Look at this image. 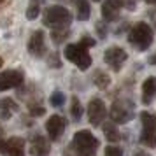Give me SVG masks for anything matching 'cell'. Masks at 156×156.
I'll return each mask as SVG.
<instances>
[{"label": "cell", "mask_w": 156, "mask_h": 156, "mask_svg": "<svg viewBox=\"0 0 156 156\" xmlns=\"http://www.w3.org/2000/svg\"><path fill=\"white\" fill-rule=\"evenodd\" d=\"M100 142L98 139L88 132V130H79L77 133L74 135L69 151H72V156H93L98 149Z\"/></svg>", "instance_id": "cell-1"}, {"label": "cell", "mask_w": 156, "mask_h": 156, "mask_svg": "<svg viewBox=\"0 0 156 156\" xmlns=\"http://www.w3.org/2000/svg\"><path fill=\"white\" fill-rule=\"evenodd\" d=\"M154 41V30L146 21L135 23L128 32V42L133 46L137 51H147Z\"/></svg>", "instance_id": "cell-2"}, {"label": "cell", "mask_w": 156, "mask_h": 156, "mask_svg": "<svg viewBox=\"0 0 156 156\" xmlns=\"http://www.w3.org/2000/svg\"><path fill=\"white\" fill-rule=\"evenodd\" d=\"M42 23L49 28H63L72 23V14L69 9L62 7V5H51V7L44 9Z\"/></svg>", "instance_id": "cell-3"}, {"label": "cell", "mask_w": 156, "mask_h": 156, "mask_svg": "<svg viewBox=\"0 0 156 156\" xmlns=\"http://www.w3.org/2000/svg\"><path fill=\"white\" fill-rule=\"evenodd\" d=\"M63 55L70 63H74L77 67L79 70H88L93 63L91 55L88 53V49H86L84 46H81L79 42L77 44H67Z\"/></svg>", "instance_id": "cell-4"}, {"label": "cell", "mask_w": 156, "mask_h": 156, "mask_svg": "<svg viewBox=\"0 0 156 156\" xmlns=\"http://www.w3.org/2000/svg\"><path fill=\"white\" fill-rule=\"evenodd\" d=\"M135 116V105L128 98H118L111 105V119L116 125H125Z\"/></svg>", "instance_id": "cell-5"}, {"label": "cell", "mask_w": 156, "mask_h": 156, "mask_svg": "<svg viewBox=\"0 0 156 156\" xmlns=\"http://www.w3.org/2000/svg\"><path fill=\"white\" fill-rule=\"evenodd\" d=\"M140 123H142L140 144L149 149H154L156 147V116L147 112V111H142Z\"/></svg>", "instance_id": "cell-6"}, {"label": "cell", "mask_w": 156, "mask_h": 156, "mask_svg": "<svg viewBox=\"0 0 156 156\" xmlns=\"http://www.w3.org/2000/svg\"><path fill=\"white\" fill-rule=\"evenodd\" d=\"M25 81V74L23 70H14V69H9V70L0 72V91H7V90H12V88H18V86L23 84Z\"/></svg>", "instance_id": "cell-7"}, {"label": "cell", "mask_w": 156, "mask_h": 156, "mask_svg": "<svg viewBox=\"0 0 156 156\" xmlns=\"http://www.w3.org/2000/svg\"><path fill=\"white\" fill-rule=\"evenodd\" d=\"M126 51L121 49V48H109V49H105V53H104V60H105V63L112 69L114 72H119L121 69H123V65H125V62H126Z\"/></svg>", "instance_id": "cell-8"}, {"label": "cell", "mask_w": 156, "mask_h": 156, "mask_svg": "<svg viewBox=\"0 0 156 156\" xmlns=\"http://www.w3.org/2000/svg\"><path fill=\"white\" fill-rule=\"evenodd\" d=\"M86 111H88V119H90V123H91L93 126H100V123H104V119H105V116H107L105 104L100 98L90 100Z\"/></svg>", "instance_id": "cell-9"}, {"label": "cell", "mask_w": 156, "mask_h": 156, "mask_svg": "<svg viewBox=\"0 0 156 156\" xmlns=\"http://www.w3.org/2000/svg\"><path fill=\"white\" fill-rule=\"evenodd\" d=\"M0 153L4 156H25V140L21 137H11L7 140L0 139Z\"/></svg>", "instance_id": "cell-10"}, {"label": "cell", "mask_w": 156, "mask_h": 156, "mask_svg": "<svg viewBox=\"0 0 156 156\" xmlns=\"http://www.w3.org/2000/svg\"><path fill=\"white\" fill-rule=\"evenodd\" d=\"M27 49L32 56L35 58H41L44 56L46 53V37H44V32L42 30H35L28 39V44H27Z\"/></svg>", "instance_id": "cell-11"}, {"label": "cell", "mask_w": 156, "mask_h": 156, "mask_svg": "<svg viewBox=\"0 0 156 156\" xmlns=\"http://www.w3.org/2000/svg\"><path fill=\"white\" fill-rule=\"evenodd\" d=\"M65 126H67V121L65 118L58 116V114H53L49 119L46 121V132L49 135V140H58L65 132Z\"/></svg>", "instance_id": "cell-12"}, {"label": "cell", "mask_w": 156, "mask_h": 156, "mask_svg": "<svg viewBox=\"0 0 156 156\" xmlns=\"http://www.w3.org/2000/svg\"><path fill=\"white\" fill-rule=\"evenodd\" d=\"M51 142L44 135H35L30 140V154L32 156H49Z\"/></svg>", "instance_id": "cell-13"}, {"label": "cell", "mask_w": 156, "mask_h": 156, "mask_svg": "<svg viewBox=\"0 0 156 156\" xmlns=\"http://www.w3.org/2000/svg\"><path fill=\"white\" fill-rule=\"evenodd\" d=\"M121 2L119 0H104L102 2V18L105 21H116L119 18Z\"/></svg>", "instance_id": "cell-14"}, {"label": "cell", "mask_w": 156, "mask_h": 156, "mask_svg": "<svg viewBox=\"0 0 156 156\" xmlns=\"http://www.w3.org/2000/svg\"><path fill=\"white\" fill-rule=\"evenodd\" d=\"M156 95V77L151 76L142 83V104L149 105Z\"/></svg>", "instance_id": "cell-15"}, {"label": "cell", "mask_w": 156, "mask_h": 156, "mask_svg": "<svg viewBox=\"0 0 156 156\" xmlns=\"http://www.w3.org/2000/svg\"><path fill=\"white\" fill-rule=\"evenodd\" d=\"M18 111V104L12 98H0V119L7 121Z\"/></svg>", "instance_id": "cell-16"}, {"label": "cell", "mask_w": 156, "mask_h": 156, "mask_svg": "<svg viewBox=\"0 0 156 156\" xmlns=\"http://www.w3.org/2000/svg\"><path fill=\"white\" fill-rule=\"evenodd\" d=\"M91 14L90 0H76V16L79 21H88Z\"/></svg>", "instance_id": "cell-17"}, {"label": "cell", "mask_w": 156, "mask_h": 156, "mask_svg": "<svg viewBox=\"0 0 156 156\" xmlns=\"http://www.w3.org/2000/svg\"><path fill=\"white\" fill-rule=\"evenodd\" d=\"M83 114H84V109H83L81 100H79L77 97H72V100H70V118H72V121H81Z\"/></svg>", "instance_id": "cell-18"}, {"label": "cell", "mask_w": 156, "mask_h": 156, "mask_svg": "<svg viewBox=\"0 0 156 156\" xmlns=\"http://www.w3.org/2000/svg\"><path fill=\"white\" fill-rule=\"evenodd\" d=\"M104 133H105V139L109 142H119L121 139V133H119V130L116 128V123H105L104 125Z\"/></svg>", "instance_id": "cell-19"}, {"label": "cell", "mask_w": 156, "mask_h": 156, "mask_svg": "<svg viewBox=\"0 0 156 156\" xmlns=\"http://www.w3.org/2000/svg\"><path fill=\"white\" fill-rule=\"evenodd\" d=\"M70 35V30L69 27H63V28H53L51 30V41L55 44H63Z\"/></svg>", "instance_id": "cell-20"}, {"label": "cell", "mask_w": 156, "mask_h": 156, "mask_svg": "<svg viewBox=\"0 0 156 156\" xmlns=\"http://www.w3.org/2000/svg\"><path fill=\"white\" fill-rule=\"evenodd\" d=\"M93 84L97 86V88H100V90H105L107 86L111 84V77L107 76L105 72L97 70L93 74Z\"/></svg>", "instance_id": "cell-21"}, {"label": "cell", "mask_w": 156, "mask_h": 156, "mask_svg": "<svg viewBox=\"0 0 156 156\" xmlns=\"http://www.w3.org/2000/svg\"><path fill=\"white\" fill-rule=\"evenodd\" d=\"M49 104L53 107H62L65 104V93L56 90V91H53V95L49 97Z\"/></svg>", "instance_id": "cell-22"}, {"label": "cell", "mask_w": 156, "mask_h": 156, "mask_svg": "<svg viewBox=\"0 0 156 156\" xmlns=\"http://www.w3.org/2000/svg\"><path fill=\"white\" fill-rule=\"evenodd\" d=\"M37 16H41V5H34V4H30L28 9H27V20L34 21V20H37Z\"/></svg>", "instance_id": "cell-23"}, {"label": "cell", "mask_w": 156, "mask_h": 156, "mask_svg": "<svg viewBox=\"0 0 156 156\" xmlns=\"http://www.w3.org/2000/svg\"><path fill=\"white\" fill-rule=\"evenodd\" d=\"M28 111L32 116H42V114H46V109L41 104H28Z\"/></svg>", "instance_id": "cell-24"}, {"label": "cell", "mask_w": 156, "mask_h": 156, "mask_svg": "<svg viewBox=\"0 0 156 156\" xmlns=\"http://www.w3.org/2000/svg\"><path fill=\"white\" fill-rule=\"evenodd\" d=\"M104 156H123V149L118 146H107L104 151Z\"/></svg>", "instance_id": "cell-25"}, {"label": "cell", "mask_w": 156, "mask_h": 156, "mask_svg": "<svg viewBox=\"0 0 156 156\" xmlns=\"http://www.w3.org/2000/svg\"><path fill=\"white\" fill-rule=\"evenodd\" d=\"M79 44H81V46H84L86 49H90V48H93V46H95V44H97V41H95V39H93V37H83V39H81V41H79Z\"/></svg>", "instance_id": "cell-26"}, {"label": "cell", "mask_w": 156, "mask_h": 156, "mask_svg": "<svg viewBox=\"0 0 156 156\" xmlns=\"http://www.w3.org/2000/svg\"><path fill=\"white\" fill-rule=\"evenodd\" d=\"M121 2V7L128 9V11H135L137 7V0H119Z\"/></svg>", "instance_id": "cell-27"}, {"label": "cell", "mask_w": 156, "mask_h": 156, "mask_svg": "<svg viewBox=\"0 0 156 156\" xmlns=\"http://www.w3.org/2000/svg\"><path fill=\"white\" fill-rule=\"evenodd\" d=\"M97 32H98V35L104 39V37L107 35V32H105V25L104 23H97Z\"/></svg>", "instance_id": "cell-28"}, {"label": "cell", "mask_w": 156, "mask_h": 156, "mask_svg": "<svg viewBox=\"0 0 156 156\" xmlns=\"http://www.w3.org/2000/svg\"><path fill=\"white\" fill-rule=\"evenodd\" d=\"M133 156H151V154H149V153H146V151H137Z\"/></svg>", "instance_id": "cell-29"}, {"label": "cell", "mask_w": 156, "mask_h": 156, "mask_svg": "<svg viewBox=\"0 0 156 156\" xmlns=\"http://www.w3.org/2000/svg\"><path fill=\"white\" fill-rule=\"evenodd\" d=\"M44 0H30V4H34V5H42Z\"/></svg>", "instance_id": "cell-30"}, {"label": "cell", "mask_w": 156, "mask_h": 156, "mask_svg": "<svg viewBox=\"0 0 156 156\" xmlns=\"http://www.w3.org/2000/svg\"><path fill=\"white\" fill-rule=\"evenodd\" d=\"M149 63H151V65H156V53H154L151 58H149Z\"/></svg>", "instance_id": "cell-31"}, {"label": "cell", "mask_w": 156, "mask_h": 156, "mask_svg": "<svg viewBox=\"0 0 156 156\" xmlns=\"http://www.w3.org/2000/svg\"><path fill=\"white\" fill-rule=\"evenodd\" d=\"M144 2H147V4H151V5H154L156 4V0H144Z\"/></svg>", "instance_id": "cell-32"}, {"label": "cell", "mask_w": 156, "mask_h": 156, "mask_svg": "<svg viewBox=\"0 0 156 156\" xmlns=\"http://www.w3.org/2000/svg\"><path fill=\"white\" fill-rule=\"evenodd\" d=\"M0 67H2V58H0Z\"/></svg>", "instance_id": "cell-33"}, {"label": "cell", "mask_w": 156, "mask_h": 156, "mask_svg": "<svg viewBox=\"0 0 156 156\" xmlns=\"http://www.w3.org/2000/svg\"><path fill=\"white\" fill-rule=\"evenodd\" d=\"M93 2H100V0H93Z\"/></svg>", "instance_id": "cell-34"}, {"label": "cell", "mask_w": 156, "mask_h": 156, "mask_svg": "<svg viewBox=\"0 0 156 156\" xmlns=\"http://www.w3.org/2000/svg\"><path fill=\"white\" fill-rule=\"evenodd\" d=\"M2 2H4V0H0V4H2Z\"/></svg>", "instance_id": "cell-35"}]
</instances>
